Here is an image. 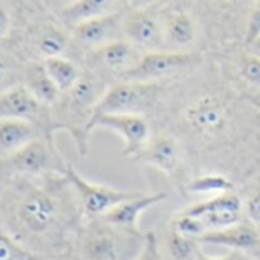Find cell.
<instances>
[{
    "label": "cell",
    "instance_id": "8992f818",
    "mask_svg": "<svg viewBox=\"0 0 260 260\" xmlns=\"http://www.w3.org/2000/svg\"><path fill=\"white\" fill-rule=\"evenodd\" d=\"M7 162L13 173L29 176L66 175L71 164L58 150L55 138L46 137L36 138L22 150L7 158Z\"/></svg>",
    "mask_w": 260,
    "mask_h": 260
},
{
    "label": "cell",
    "instance_id": "5bb4252c",
    "mask_svg": "<svg viewBox=\"0 0 260 260\" xmlns=\"http://www.w3.org/2000/svg\"><path fill=\"white\" fill-rule=\"evenodd\" d=\"M143 51L138 49L124 37L115 40L106 46H101L92 52H87L86 61L87 68L96 71L103 75V72L121 75L122 78L132 71L143 57Z\"/></svg>",
    "mask_w": 260,
    "mask_h": 260
},
{
    "label": "cell",
    "instance_id": "e0dca14e",
    "mask_svg": "<svg viewBox=\"0 0 260 260\" xmlns=\"http://www.w3.org/2000/svg\"><path fill=\"white\" fill-rule=\"evenodd\" d=\"M125 13V11H124ZM112 14L104 17H96L92 20H86L83 23L71 28L72 42L92 52L101 46H106L115 40L122 39V14Z\"/></svg>",
    "mask_w": 260,
    "mask_h": 260
},
{
    "label": "cell",
    "instance_id": "ba28073f",
    "mask_svg": "<svg viewBox=\"0 0 260 260\" xmlns=\"http://www.w3.org/2000/svg\"><path fill=\"white\" fill-rule=\"evenodd\" d=\"M66 178L78 196V201H80V205H81V210L84 214V220L100 219L107 211L115 208L118 204L124 202L125 199L134 198L137 194L135 191L119 190V188H115V187H110L106 184L92 182V181L86 179L84 176H81L74 169L72 164H69V167H68Z\"/></svg>",
    "mask_w": 260,
    "mask_h": 260
},
{
    "label": "cell",
    "instance_id": "44dd1931",
    "mask_svg": "<svg viewBox=\"0 0 260 260\" xmlns=\"http://www.w3.org/2000/svg\"><path fill=\"white\" fill-rule=\"evenodd\" d=\"M40 137H45L42 130L29 121L0 119V158L7 159L13 156Z\"/></svg>",
    "mask_w": 260,
    "mask_h": 260
},
{
    "label": "cell",
    "instance_id": "7402d4cb",
    "mask_svg": "<svg viewBox=\"0 0 260 260\" xmlns=\"http://www.w3.org/2000/svg\"><path fill=\"white\" fill-rule=\"evenodd\" d=\"M28 61L17 42L0 43V93L23 83Z\"/></svg>",
    "mask_w": 260,
    "mask_h": 260
},
{
    "label": "cell",
    "instance_id": "4fadbf2b",
    "mask_svg": "<svg viewBox=\"0 0 260 260\" xmlns=\"http://www.w3.org/2000/svg\"><path fill=\"white\" fill-rule=\"evenodd\" d=\"M122 37L143 52L164 49L162 22L152 8H128L122 14Z\"/></svg>",
    "mask_w": 260,
    "mask_h": 260
},
{
    "label": "cell",
    "instance_id": "9c48e42d",
    "mask_svg": "<svg viewBox=\"0 0 260 260\" xmlns=\"http://www.w3.org/2000/svg\"><path fill=\"white\" fill-rule=\"evenodd\" d=\"M0 119H23L36 124L48 138H55L51 107L39 103L23 86H14L0 93Z\"/></svg>",
    "mask_w": 260,
    "mask_h": 260
},
{
    "label": "cell",
    "instance_id": "d590c367",
    "mask_svg": "<svg viewBox=\"0 0 260 260\" xmlns=\"http://www.w3.org/2000/svg\"><path fill=\"white\" fill-rule=\"evenodd\" d=\"M199 260H231V255L228 254V255H220V257H210V255H205V254H202L201 257H199Z\"/></svg>",
    "mask_w": 260,
    "mask_h": 260
},
{
    "label": "cell",
    "instance_id": "74e56055",
    "mask_svg": "<svg viewBox=\"0 0 260 260\" xmlns=\"http://www.w3.org/2000/svg\"><path fill=\"white\" fill-rule=\"evenodd\" d=\"M255 98H258V103H260V90L258 92H255V95H254Z\"/></svg>",
    "mask_w": 260,
    "mask_h": 260
},
{
    "label": "cell",
    "instance_id": "7a4b0ae2",
    "mask_svg": "<svg viewBox=\"0 0 260 260\" xmlns=\"http://www.w3.org/2000/svg\"><path fill=\"white\" fill-rule=\"evenodd\" d=\"M107 87L104 77L87 68L81 72L75 86L61 93L60 100L51 107L55 134H69L80 156H86L89 153L90 122Z\"/></svg>",
    "mask_w": 260,
    "mask_h": 260
},
{
    "label": "cell",
    "instance_id": "f1b7e54d",
    "mask_svg": "<svg viewBox=\"0 0 260 260\" xmlns=\"http://www.w3.org/2000/svg\"><path fill=\"white\" fill-rule=\"evenodd\" d=\"M135 260H169L159 243V236L156 231L146 233V243Z\"/></svg>",
    "mask_w": 260,
    "mask_h": 260
},
{
    "label": "cell",
    "instance_id": "3957f363",
    "mask_svg": "<svg viewBox=\"0 0 260 260\" xmlns=\"http://www.w3.org/2000/svg\"><path fill=\"white\" fill-rule=\"evenodd\" d=\"M146 243V233L110 225L103 219L84 220L72 255L75 260H135Z\"/></svg>",
    "mask_w": 260,
    "mask_h": 260
},
{
    "label": "cell",
    "instance_id": "d6a6232c",
    "mask_svg": "<svg viewBox=\"0 0 260 260\" xmlns=\"http://www.w3.org/2000/svg\"><path fill=\"white\" fill-rule=\"evenodd\" d=\"M161 0H128V8H152Z\"/></svg>",
    "mask_w": 260,
    "mask_h": 260
},
{
    "label": "cell",
    "instance_id": "836d02e7",
    "mask_svg": "<svg viewBox=\"0 0 260 260\" xmlns=\"http://www.w3.org/2000/svg\"><path fill=\"white\" fill-rule=\"evenodd\" d=\"M46 2H48L51 7L57 8V10H58V13H60L61 10H64L66 7H69L72 2H75V0H46Z\"/></svg>",
    "mask_w": 260,
    "mask_h": 260
},
{
    "label": "cell",
    "instance_id": "30bf717a",
    "mask_svg": "<svg viewBox=\"0 0 260 260\" xmlns=\"http://www.w3.org/2000/svg\"><path fill=\"white\" fill-rule=\"evenodd\" d=\"M181 213L198 219L205 233L230 226L246 217L243 199L236 191L216 194L208 199L194 202L182 208Z\"/></svg>",
    "mask_w": 260,
    "mask_h": 260
},
{
    "label": "cell",
    "instance_id": "1f68e13d",
    "mask_svg": "<svg viewBox=\"0 0 260 260\" xmlns=\"http://www.w3.org/2000/svg\"><path fill=\"white\" fill-rule=\"evenodd\" d=\"M10 31H11V17L4 0H0V43L8 39Z\"/></svg>",
    "mask_w": 260,
    "mask_h": 260
},
{
    "label": "cell",
    "instance_id": "d4e9b609",
    "mask_svg": "<svg viewBox=\"0 0 260 260\" xmlns=\"http://www.w3.org/2000/svg\"><path fill=\"white\" fill-rule=\"evenodd\" d=\"M159 243L169 260H199V257L204 254L198 239L181 234L170 223L164 230Z\"/></svg>",
    "mask_w": 260,
    "mask_h": 260
},
{
    "label": "cell",
    "instance_id": "52a82bcc",
    "mask_svg": "<svg viewBox=\"0 0 260 260\" xmlns=\"http://www.w3.org/2000/svg\"><path fill=\"white\" fill-rule=\"evenodd\" d=\"M201 63V55L190 51H152L144 52L138 64L124 80L140 83H159L182 71L191 69Z\"/></svg>",
    "mask_w": 260,
    "mask_h": 260
},
{
    "label": "cell",
    "instance_id": "cb8c5ba5",
    "mask_svg": "<svg viewBox=\"0 0 260 260\" xmlns=\"http://www.w3.org/2000/svg\"><path fill=\"white\" fill-rule=\"evenodd\" d=\"M11 173L5 159L0 158V187H2L7 176ZM0 260H75L72 252L64 255H40L36 254L22 245H19L14 239H11L7 231L0 225Z\"/></svg>",
    "mask_w": 260,
    "mask_h": 260
},
{
    "label": "cell",
    "instance_id": "4316f807",
    "mask_svg": "<svg viewBox=\"0 0 260 260\" xmlns=\"http://www.w3.org/2000/svg\"><path fill=\"white\" fill-rule=\"evenodd\" d=\"M185 191L193 196H216L228 191H234L233 181L222 173H205L185 184Z\"/></svg>",
    "mask_w": 260,
    "mask_h": 260
},
{
    "label": "cell",
    "instance_id": "484cf974",
    "mask_svg": "<svg viewBox=\"0 0 260 260\" xmlns=\"http://www.w3.org/2000/svg\"><path fill=\"white\" fill-rule=\"evenodd\" d=\"M43 64L46 72L49 74V77L52 78V81L55 83V86L61 93L72 89L75 83L80 80L83 72L72 60L66 58L64 55L46 58L43 60Z\"/></svg>",
    "mask_w": 260,
    "mask_h": 260
},
{
    "label": "cell",
    "instance_id": "9a60e30c",
    "mask_svg": "<svg viewBox=\"0 0 260 260\" xmlns=\"http://www.w3.org/2000/svg\"><path fill=\"white\" fill-rule=\"evenodd\" d=\"M199 243L222 246L231 252H243L260 257V228L245 217L230 226L207 231L199 239Z\"/></svg>",
    "mask_w": 260,
    "mask_h": 260
},
{
    "label": "cell",
    "instance_id": "5b68a950",
    "mask_svg": "<svg viewBox=\"0 0 260 260\" xmlns=\"http://www.w3.org/2000/svg\"><path fill=\"white\" fill-rule=\"evenodd\" d=\"M159 96V83H140L124 80L107 87L95 109V115L127 113L146 116V113L155 107Z\"/></svg>",
    "mask_w": 260,
    "mask_h": 260
},
{
    "label": "cell",
    "instance_id": "d6986e66",
    "mask_svg": "<svg viewBox=\"0 0 260 260\" xmlns=\"http://www.w3.org/2000/svg\"><path fill=\"white\" fill-rule=\"evenodd\" d=\"M128 10V0H75L69 7L61 10L60 20L71 29L78 23L96 17L119 14Z\"/></svg>",
    "mask_w": 260,
    "mask_h": 260
},
{
    "label": "cell",
    "instance_id": "ffe728a7",
    "mask_svg": "<svg viewBox=\"0 0 260 260\" xmlns=\"http://www.w3.org/2000/svg\"><path fill=\"white\" fill-rule=\"evenodd\" d=\"M164 49L185 51L193 45L198 36L194 19L185 11H170L161 17Z\"/></svg>",
    "mask_w": 260,
    "mask_h": 260
},
{
    "label": "cell",
    "instance_id": "8d00e7d4",
    "mask_svg": "<svg viewBox=\"0 0 260 260\" xmlns=\"http://www.w3.org/2000/svg\"><path fill=\"white\" fill-rule=\"evenodd\" d=\"M249 48H251V52H254V54L260 55V37H258L257 40H254V42L249 45Z\"/></svg>",
    "mask_w": 260,
    "mask_h": 260
},
{
    "label": "cell",
    "instance_id": "6da1fadb",
    "mask_svg": "<svg viewBox=\"0 0 260 260\" xmlns=\"http://www.w3.org/2000/svg\"><path fill=\"white\" fill-rule=\"evenodd\" d=\"M83 222L78 196L66 175L11 172L0 187V225L36 254H69Z\"/></svg>",
    "mask_w": 260,
    "mask_h": 260
},
{
    "label": "cell",
    "instance_id": "e575fe53",
    "mask_svg": "<svg viewBox=\"0 0 260 260\" xmlns=\"http://www.w3.org/2000/svg\"><path fill=\"white\" fill-rule=\"evenodd\" d=\"M231 260H260V257H254L249 254H243V252H230Z\"/></svg>",
    "mask_w": 260,
    "mask_h": 260
},
{
    "label": "cell",
    "instance_id": "2e32d148",
    "mask_svg": "<svg viewBox=\"0 0 260 260\" xmlns=\"http://www.w3.org/2000/svg\"><path fill=\"white\" fill-rule=\"evenodd\" d=\"M134 161L156 169L167 178H175L182 164V147L179 140L167 132L150 137Z\"/></svg>",
    "mask_w": 260,
    "mask_h": 260
},
{
    "label": "cell",
    "instance_id": "4dcf8cb0",
    "mask_svg": "<svg viewBox=\"0 0 260 260\" xmlns=\"http://www.w3.org/2000/svg\"><path fill=\"white\" fill-rule=\"evenodd\" d=\"M245 204V216L252 223H255L260 228V191H255L248 196Z\"/></svg>",
    "mask_w": 260,
    "mask_h": 260
},
{
    "label": "cell",
    "instance_id": "ac0fdd59",
    "mask_svg": "<svg viewBox=\"0 0 260 260\" xmlns=\"http://www.w3.org/2000/svg\"><path fill=\"white\" fill-rule=\"evenodd\" d=\"M166 199H167V193H164V191H158V193H152V194L137 193L134 198L125 199L124 202L118 204L115 208L107 211L100 219H103L104 222L115 225V226H121V228H127V230H140L138 223H140L143 213H146L149 208L158 205L159 202H162Z\"/></svg>",
    "mask_w": 260,
    "mask_h": 260
},
{
    "label": "cell",
    "instance_id": "8fae6325",
    "mask_svg": "<svg viewBox=\"0 0 260 260\" xmlns=\"http://www.w3.org/2000/svg\"><path fill=\"white\" fill-rule=\"evenodd\" d=\"M96 128H104L116 134L124 143L122 156L128 159H135V156L141 152V149L152 137L150 124L143 115H95L90 122V134Z\"/></svg>",
    "mask_w": 260,
    "mask_h": 260
},
{
    "label": "cell",
    "instance_id": "7c38bea8",
    "mask_svg": "<svg viewBox=\"0 0 260 260\" xmlns=\"http://www.w3.org/2000/svg\"><path fill=\"white\" fill-rule=\"evenodd\" d=\"M17 43L25 55L29 51L37 55V60L43 61L46 58L64 55L72 43V36L63 23L42 20L29 25L23 42L19 40Z\"/></svg>",
    "mask_w": 260,
    "mask_h": 260
},
{
    "label": "cell",
    "instance_id": "f546056e",
    "mask_svg": "<svg viewBox=\"0 0 260 260\" xmlns=\"http://www.w3.org/2000/svg\"><path fill=\"white\" fill-rule=\"evenodd\" d=\"M260 37V0H254L248 22H246V43L251 45Z\"/></svg>",
    "mask_w": 260,
    "mask_h": 260
},
{
    "label": "cell",
    "instance_id": "83f0119b",
    "mask_svg": "<svg viewBox=\"0 0 260 260\" xmlns=\"http://www.w3.org/2000/svg\"><path fill=\"white\" fill-rule=\"evenodd\" d=\"M237 71L240 78L252 87L255 92L260 90V55L254 52H246L239 58Z\"/></svg>",
    "mask_w": 260,
    "mask_h": 260
},
{
    "label": "cell",
    "instance_id": "603a6c76",
    "mask_svg": "<svg viewBox=\"0 0 260 260\" xmlns=\"http://www.w3.org/2000/svg\"><path fill=\"white\" fill-rule=\"evenodd\" d=\"M22 84L31 92V95L39 103L48 107H52L61 96V92L58 90V87L46 72L43 61L40 60L28 61Z\"/></svg>",
    "mask_w": 260,
    "mask_h": 260
},
{
    "label": "cell",
    "instance_id": "277c9868",
    "mask_svg": "<svg viewBox=\"0 0 260 260\" xmlns=\"http://www.w3.org/2000/svg\"><path fill=\"white\" fill-rule=\"evenodd\" d=\"M182 124L199 143H216L228 134L233 124L228 101L216 93H202L182 110Z\"/></svg>",
    "mask_w": 260,
    "mask_h": 260
}]
</instances>
